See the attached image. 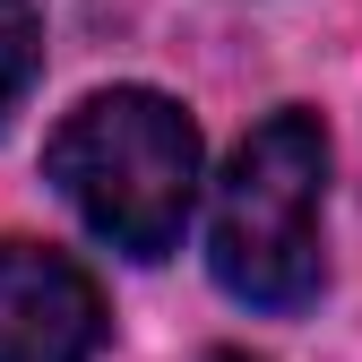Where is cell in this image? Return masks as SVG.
<instances>
[{"label": "cell", "instance_id": "6da1fadb", "mask_svg": "<svg viewBox=\"0 0 362 362\" xmlns=\"http://www.w3.org/2000/svg\"><path fill=\"white\" fill-rule=\"evenodd\" d=\"M43 173L95 242L121 259H164L199 207V121L156 86H104L52 129Z\"/></svg>", "mask_w": 362, "mask_h": 362}, {"label": "cell", "instance_id": "7a4b0ae2", "mask_svg": "<svg viewBox=\"0 0 362 362\" xmlns=\"http://www.w3.org/2000/svg\"><path fill=\"white\" fill-rule=\"evenodd\" d=\"M320 207H328V129L320 112L285 104L233 147L216 181V216H207L216 285L250 310H310L328 276Z\"/></svg>", "mask_w": 362, "mask_h": 362}, {"label": "cell", "instance_id": "3957f363", "mask_svg": "<svg viewBox=\"0 0 362 362\" xmlns=\"http://www.w3.org/2000/svg\"><path fill=\"white\" fill-rule=\"evenodd\" d=\"M104 293L52 242H0V362H95Z\"/></svg>", "mask_w": 362, "mask_h": 362}, {"label": "cell", "instance_id": "277c9868", "mask_svg": "<svg viewBox=\"0 0 362 362\" xmlns=\"http://www.w3.org/2000/svg\"><path fill=\"white\" fill-rule=\"evenodd\" d=\"M43 69V0H0V121L26 104Z\"/></svg>", "mask_w": 362, "mask_h": 362}, {"label": "cell", "instance_id": "5b68a950", "mask_svg": "<svg viewBox=\"0 0 362 362\" xmlns=\"http://www.w3.org/2000/svg\"><path fill=\"white\" fill-rule=\"evenodd\" d=\"M207 362H250V354H207Z\"/></svg>", "mask_w": 362, "mask_h": 362}]
</instances>
